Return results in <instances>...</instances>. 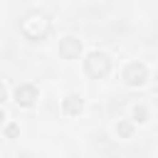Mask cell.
<instances>
[{
  "mask_svg": "<svg viewBox=\"0 0 158 158\" xmlns=\"http://www.w3.org/2000/svg\"><path fill=\"white\" fill-rule=\"evenodd\" d=\"M84 69L89 77L99 79V77H106L111 72V57L106 52H89L86 59H84Z\"/></svg>",
  "mask_w": 158,
  "mask_h": 158,
  "instance_id": "cell-1",
  "label": "cell"
},
{
  "mask_svg": "<svg viewBox=\"0 0 158 158\" xmlns=\"http://www.w3.org/2000/svg\"><path fill=\"white\" fill-rule=\"evenodd\" d=\"M121 77H123V81L128 86H143L148 81V67L141 64V62H128L123 67V74Z\"/></svg>",
  "mask_w": 158,
  "mask_h": 158,
  "instance_id": "cell-2",
  "label": "cell"
},
{
  "mask_svg": "<svg viewBox=\"0 0 158 158\" xmlns=\"http://www.w3.org/2000/svg\"><path fill=\"white\" fill-rule=\"evenodd\" d=\"M15 101L20 106H32L37 101V86L35 84H20L15 89Z\"/></svg>",
  "mask_w": 158,
  "mask_h": 158,
  "instance_id": "cell-3",
  "label": "cell"
},
{
  "mask_svg": "<svg viewBox=\"0 0 158 158\" xmlns=\"http://www.w3.org/2000/svg\"><path fill=\"white\" fill-rule=\"evenodd\" d=\"M79 52H81V42H79L77 37H64V40L59 42V54H62V57L74 59V57H79Z\"/></svg>",
  "mask_w": 158,
  "mask_h": 158,
  "instance_id": "cell-4",
  "label": "cell"
},
{
  "mask_svg": "<svg viewBox=\"0 0 158 158\" xmlns=\"http://www.w3.org/2000/svg\"><path fill=\"white\" fill-rule=\"evenodd\" d=\"M81 109H84V101H81L79 94H69V96H64V101H62V111H64V114L74 116V114H79Z\"/></svg>",
  "mask_w": 158,
  "mask_h": 158,
  "instance_id": "cell-5",
  "label": "cell"
},
{
  "mask_svg": "<svg viewBox=\"0 0 158 158\" xmlns=\"http://www.w3.org/2000/svg\"><path fill=\"white\" fill-rule=\"evenodd\" d=\"M131 114H133V121H136V123H146V121H148V109H146V104H136Z\"/></svg>",
  "mask_w": 158,
  "mask_h": 158,
  "instance_id": "cell-6",
  "label": "cell"
},
{
  "mask_svg": "<svg viewBox=\"0 0 158 158\" xmlns=\"http://www.w3.org/2000/svg\"><path fill=\"white\" fill-rule=\"evenodd\" d=\"M114 131H116V136H123V138H131V133H133V126H131L128 121H118V123L114 126Z\"/></svg>",
  "mask_w": 158,
  "mask_h": 158,
  "instance_id": "cell-7",
  "label": "cell"
},
{
  "mask_svg": "<svg viewBox=\"0 0 158 158\" xmlns=\"http://www.w3.org/2000/svg\"><path fill=\"white\" fill-rule=\"evenodd\" d=\"M17 131H20V128H17V126H15V123H10V126H7V128H5V133H7V136H10V138H12V136H17Z\"/></svg>",
  "mask_w": 158,
  "mask_h": 158,
  "instance_id": "cell-8",
  "label": "cell"
},
{
  "mask_svg": "<svg viewBox=\"0 0 158 158\" xmlns=\"http://www.w3.org/2000/svg\"><path fill=\"white\" fill-rule=\"evenodd\" d=\"M5 99H7V89H5V86H2V84H0V104H2V101H5Z\"/></svg>",
  "mask_w": 158,
  "mask_h": 158,
  "instance_id": "cell-9",
  "label": "cell"
},
{
  "mask_svg": "<svg viewBox=\"0 0 158 158\" xmlns=\"http://www.w3.org/2000/svg\"><path fill=\"white\" fill-rule=\"evenodd\" d=\"M2 123H5V111L0 109V126H2Z\"/></svg>",
  "mask_w": 158,
  "mask_h": 158,
  "instance_id": "cell-10",
  "label": "cell"
}]
</instances>
